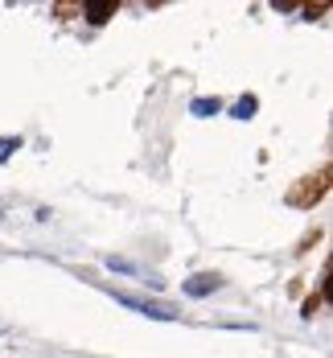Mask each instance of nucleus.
<instances>
[{"label": "nucleus", "instance_id": "obj_6", "mask_svg": "<svg viewBox=\"0 0 333 358\" xmlns=\"http://www.w3.org/2000/svg\"><path fill=\"white\" fill-rule=\"evenodd\" d=\"M256 99H251V95H247V99H239V103H235V115H239V120H251V115H256Z\"/></svg>", "mask_w": 333, "mask_h": 358}, {"label": "nucleus", "instance_id": "obj_7", "mask_svg": "<svg viewBox=\"0 0 333 358\" xmlns=\"http://www.w3.org/2000/svg\"><path fill=\"white\" fill-rule=\"evenodd\" d=\"M13 148H21V141H13V136H4V141H0V161H8V157H13Z\"/></svg>", "mask_w": 333, "mask_h": 358}, {"label": "nucleus", "instance_id": "obj_2", "mask_svg": "<svg viewBox=\"0 0 333 358\" xmlns=\"http://www.w3.org/2000/svg\"><path fill=\"white\" fill-rule=\"evenodd\" d=\"M115 301L128 305V309H140V313H148V317H161V322H173V317H177L169 305H161V301H145V296H132V292H119Z\"/></svg>", "mask_w": 333, "mask_h": 358}, {"label": "nucleus", "instance_id": "obj_3", "mask_svg": "<svg viewBox=\"0 0 333 358\" xmlns=\"http://www.w3.org/2000/svg\"><path fill=\"white\" fill-rule=\"evenodd\" d=\"M82 17H87L91 25H103L108 17H115V0H87V4H82Z\"/></svg>", "mask_w": 333, "mask_h": 358}, {"label": "nucleus", "instance_id": "obj_9", "mask_svg": "<svg viewBox=\"0 0 333 358\" xmlns=\"http://www.w3.org/2000/svg\"><path fill=\"white\" fill-rule=\"evenodd\" d=\"M74 13H82V4H58V17H74Z\"/></svg>", "mask_w": 333, "mask_h": 358}, {"label": "nucleus", "instance_id": "obj_8", "mask_svg": "<svg viewBox=\"0 0 333 358\" xmlns=\"http://www.w3.org/2000/svg\"><path fill=\"white\" fill-rule=\"evenodd\" d=\"M317 309H321V296H309V301H304V317H313Z\"/></svg>", "mask_w": 333, "mask_h": 358}, {"label": "nucleus", "instance_id": "obj_5", "mask_svg": "<svg viewBox=\"0 0 333 358\" xmlns=\"http://www.w3.org/2000/svg\"><path fill=\"white\" fill-rule=\"evenodd\" d=\"M219 99H193V115H219Z\"/></svg>", "mask_w": 333, "mask_h": 358}, {"label": "nucleus", "instance_id": "obj_1", "mask_svg": "<svg viewBox=\"0 0 333 358\" xmlns=\"http://www.w3.org/2000/svg\"><path fill=\"white\" fill-rule=\"evenodd\" d=\"M325 194H330V169H317V173L300 178L293 189H288V206H296V210H313Z\"/></svg>", "mask_w": 333, "mask_h": 358}, {"label": "nucleus", "instance_id": "obj_4", "mask_svg": "<svg viewBox=\"0 0 333 358\" xmlns=\"http://www.w3.org/2000/svg\"><path fill=\"white\" fill-rule=\"evenodd\" d=\"M219 285L222 280L214 276V272H202V276H189V280H185V292H189V296H210Z\"/></svg>", "mask_w": 333, "mask_h": 358}]
</instances>
